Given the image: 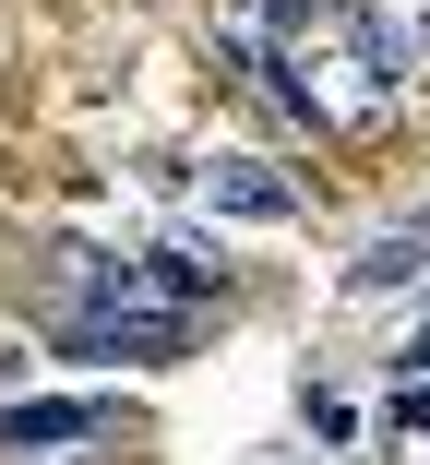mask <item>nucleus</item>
<instances>
[{"instance_id":"f03ea898","label":"nucleus","mask_w":430,"mask_h":465,"mask_svg":"<svg viewBox=\"0 0 430 465\" xmlns=\"http://www.w3.org/2000/svg\"><path fill=\"white\" fill-rule=\"evenodd\" d=\"M215 215H287V179H264V167L215 155Z\"/></svg>"},{"instance_id":"f257e3e1","label":"nucleus","mask_w":430,"mask_h":465,"mask_svg":"<svg viewBox=\"0 0 430 465\" xmlns=\"http://www.w3.org/2000/svg\"><path fill=\"white\" fill-rule=\"evenodd\" d=\"M84 430H96L84 406H0V453H72Z\"/></svg>"},{"instance_id":"7ed1b4c3","label":"nucleus","mask_w":430,"mask_h":465,"mask_svg":"<svg viewBox=\"0 0 430 465\" xmlns=\"http://www.w3.org/2000/svg\"><path fill=\"white\" fill-rule=\"evenodd\" d=\"M430 262V227H406V239H383L371 262H359V287H395V274H418Z\"/></svg>"}]
</instances>
